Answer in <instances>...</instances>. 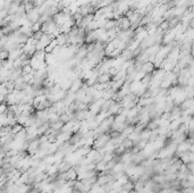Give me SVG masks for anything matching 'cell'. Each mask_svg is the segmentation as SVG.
Masks as SVG:
<instances>
[{"mask_svg":"<svg viewBox=\"0 0 194 193\" xmlns=\"http://www.w3.org/2000/svg\"><path fill=\"white\" fill-rule=\"evenodd\" d=\"M187 86H194V73H192L191 77L188 78V82H187Z\"/></svg>","mask_w":194,"mask_h":193,"instance_id":"obj_5","label":"cell"},{"mask_svg":"<svg viewBox=\"0 0 194 193\" xmlns=\"http://www.w3.org/2000/svg\"><path fill=\"white\" fill-rule=\"evenodd\" d=\"M44 34V33H43L42 31H39V32H35V33H34V34H33V36H32V38L33 39H35L36 41H39L40 39L42 38V35Z\"/></svg>","mask_w":194,"mask_h":193,"instance_id":"obj_4","label":"cell"},{"mask_svg":"<svg viewBox=\"0 0 194 193\" xmlns=\"http://www.w3.org/2000/svg\"><path fill=\"white\" fill-rule=\"evenodd\" d=\"M63 125H64V122L61 120V122H56V123H52L51 127H52L53 130H60V128L63 127Z\"/></svg>","mask_w":194,"mask_h":193,"instance_id":"obj_3","label":"cell"},{"mask_svg":"<svg viewBox=\"0 0 194 193\" xmlns=\"http://www.w3.org/2000/svg\"><path fill=\"white\" fill-rule=\"evenodd\" d=\"M192 13H193V14H194V6H193V7H192Z\"/></svg>","mask_w":194,"mask_h":193,"instance_id":"obj_6","label":"cell"},{"mask_svg":"<svg viewBox=\"0 0 194 193\" xmlns=\"http://www.w3.org/2000/svg\"><path fill=\"white\" fill-rule=\"evenodd\" d=\"M82 85H83L82 78H76V80L73 81V84H72L71 89H69V92H72V93H77V92L81 90Z\"/></svg>","mask_w":194,"mask_h":193,"instance_id":"obj_1","label":"cell"},{"mask_svg":"<svg viewBox=\"0 0 194 193\" xmlns=\"http://www.w3.org/2000/svg\"><path fill=\"white\" fill-rule=\"evenodd\" d=\"M110 78H111V75H110L109 73L99 74V76H98V83H109Z\"/></svg>","mask_w":194,"mask_h":193,"instance_id":"obj_2","label":"cell"}]
</instances>
